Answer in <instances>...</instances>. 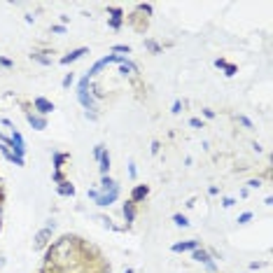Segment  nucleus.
Wrapping results in <instances>:
<instances>
[{
  "label": "nucleus",
  "instance_id": "1",
  "mask_svg": "<svg viewBox=\"0 0 273 273\" xmlns=\"http://www.w3.org/2000/svg\"><path fill=\"white\" fill-rule=\"evenodd\" d=\"M52 231H54V229H47V226H45V229H40V231L35 233V243H33L35 250H42V247H47L49 238H52Z\"/></svg>",
  "mask_w": 273,
  "mask_h": 273
},
{
  "label": "nucleus",
  "instance_id": "2",
  "mask_svg": "<svg viewBox=\"0 0 273 273\" xmlns=\"http://www.w3.org/2000/svg\"><path fill=\"white\" fill-rule=\"evenodd\" d=\"M26 119H28V124H31V126H33L35 131L47 129V119H45V117H40V115H33V112H28V115H26Z\"/></svg>",
  "mask_w": 273,
  "mask_h": 273
},
{
  "label": "nucleus",
  "instance_id": "3",
  "mask_svg": "<svg viewBox=\"0 0 273 273\" xmlns=\"http://www.w3.org/2000/svg\"><path fill=\"white\" fill-rule=\"evenodd\" d=\"M117 196H119V189H117V191H110V194H98V196H96V203L101 205V208H105V205H112V203H115Z\"/></svg>",
  "mask_w": 273,
  "mask_h": 273
},
{
  "label": "nucleus",
  "instance_id": "4",
  "mask_svg": "<svg viewBox=\"0 0 273 273\" xmlns=\"http://www.w3.org/2000/svg\"><path fill=\"white\" fill-rule=\"evenodd\" d=\"M84 54H89V49L87 47H80V49H75V52H70V54H66L61 59V63L63 66H68V63H73V61H77V59H82Z\"/></svg>",
  "mask_w": 273,
  "mask_h": 273
},
{
  "label": "nucleus",
  "instance_id": "5",
  "mask_svg": "<svg viewBox=\"0 0 273 273\" xmlns=\"http://www.w3.org/2000/svg\"><path fill=\"white\" fill-rule=\"evenodd\" d=\"M196 247H201V240H187V243H175L173 245V252H187V250H196Z\"/></svg>",
  "mask_w": 273,
  "mask_h": 273
},
{
  "label": "nucleus",
  "instance_id": "6",
  "mask_svg": "<svg viewBox=\"0 0 273 273\" xmlns=\"http://www.w3.org/2000/svg\"><path fill=\"white\" fill-rule=\"evenodd\" d=\"M77 101L82 103L84 110H96L94 108V96H91L89 91H77Z\"/></svg>",
  "mask_w": 273,
  "mask_h": 273
},
{
  "label": "nucleus",
  "instance_id": "7",
  "mask_svg": "<svg viewBox=\"0 0 273 273\" xmlns=\"http://www.w3.org/2000/svg\"><path fill=\"white\" fill-rule=\"evenodd\" d=\"M33 105L38 108V112H40V115H49V112L54 110V103H49L47 98H35Z\"/></svg>",
  "mask_w": 273,
  "mask_h": 273
},
{
  "label": "nucleus",
  "instance_id": "8",
  "mask_svg": "<svg viewBox=\"0 0 273 273\" xmlns=\"http://www.w3.org/2000/svg\"><path fill=\"white\" fill-rule=\"evenodd\" d=\"M191 259L198 261V264H208V261H212V257H210V252H208V250H203V247H196V250H194V254H191Z\"/></svg>",
  "mask_w": 273,
  "mask_h": 273
},
{
  "label": "nucleus",
  "instance_id": "9",
  "mask_svg": "<svg viewBox=\"0 0 273 273\" xmlns=\"http://www.w3.org/2000/svg\"><path fill=\"white\" fill-rule=\"evenodd\" d=\"M119 187H117V182L112 178H108V175H103V180H101V191L98 194H110V191H117Z\"/></svg>",
  "mask_w": 273,
  "mask_h": 273
},
{
  "label": "nucleus",
  "instance_id": "10",
  "mask_svg": "<svg viewBox=\"0 0 273 273\" xmlns=\"http://www.w3.org/2000/svg\"><path fill=\"white\" fill-rule=\"evenodd\" d=\"M147 194H150V189H147L145 184H138L136 189H133V194H131V203H138V201H143Z\"/></svg>",
  "mask_w": 273,
  "mask_h": 273
},
{
  "label": "nucleus",
  "instance_id": "11",
  "mask_svg": "<svg viewBox=\"0 0 273 273\" xmlns=\"http://www.w3.org/2000/svg\"><path fill=\"white\" fill-rule=\"evenodd\" d=\"M122 212H124V219H126V224H131L133 219H136V210H133V203H124V208H122Z\"/></svg>",
  "mask_w": 273,
  "mask_h": 273
},
{
  "label": "nucleus",
  "instance_id": "12",
  "mask_svg": "<svg viewBox=\"0 0 273 273\" xmlns=\"http://www.w3.org/2000/svg\"><path fill=\"white\" fill-rule=\"evenodd\" d=\"M98 161H101V173H103V175H108V171H110V152L108 150L103 152Z\"/></svg>",
  "mask_w": 273,
  "mask_h": 273
},
{
  "label": "nucleus",
  "instance_id": "13",
  "mask_svg": "<svg viewBox=\"0 0 273 273\" xmlns=\"http://www.w3.org/2000/svg\"><path fill=\"white\" fill-rule=\"evenodd\" d=\"M110 14H112V21H110V26H112V28H119V26H122V10H110Z\"/></svg>",
  "mask_w": 273,
  "mask_h": 273
},
{
  "label": "nucleus",
  "instance_id": "14",
  "mask_svg": "<svg viewBox=\"0 0 273 273\" xmlns=\"http://www.w3.org/2000/svg\"><path fill=\"white\" fill-rule=\"evenodd\" d=\"M59 194H61V196H73V194H75V187H73L70 182H61V187H59Z\"/></svg>",
  "mask_w": 273,
  "mask_h": 273
},
{
  "label": "nucleus",
  "instance_id": "15",
  "mask_svg": "<svg viewBox=\"0 0 273 273\" xmlns=\"http://www.w3.org/2000/svg\"><path fill=\"white\" fill-rule=\"evenodd\" d=\"M119 73H122V75H133V73H138V68L131 61H124L122 68H119Z\"/></svg>",
  "mask_w": 273,
  "mask_h": 273
},
{
  "label": "nucleus",
  "instance_id": "16",
  "mask_svg": "<svg viewBox=\"0 0 273 273\" xmlns=\"http://www.w3.org/2000/svg\"><path fill=\"white\" fill-rule=\"evenodd\" d=\"M31 59H33V61H38V63H42V66H49V63H52V59H49V56H42L40 52H33V54H31Z\"/></svg>",
  "mask_w": 273,
  "mask_h": 273
},
{
  "label": "nucleus",
  "instance_id": "17",
  "mask_svg": "<svg viewBox=\"0 0 273 273\" xmlns=\"http://www.w3.org/2000/svg\"><path fill=\"white\" fill-rule=\"evenodd\" d=\"M173 222H175L178 226H182V229H187V226H189V219L184 217V215H180V212H178V215H173Z\"/></svg>",
  "mask_w": 273,
  "mask_h": 273
},
{
  "label": "nucleus",
  "instance_id": "18",
  "mask_svg": "<svg viewBox=\"0 0 273 273\" xmlns=\"http://www.w3.org/2000/svg\"><path fill=\"white\" fill-rule=\"evenodd\" d=\"M96 219H98V222H101L103 226H108V229H115V224H112V219H110V217H103V215H96Z\"/></svg>",
  "mask_w": 273,
  "mask_h": 273
},
{
  "label": "nucleus",
  "instance_id": "19",
  "mask_svg": "<svg viewBox=\"0 0 273 273\" xmlns=\"http://www.w3.org/2000/svg\"><path fill=\"white\" fill-rule=\"evenodd\" d=\"M68 154H56V157H54V166H56V168H61V164H63V161H68Z\"/></svg>",
  "mask_w": 273,
  "mask_h": 273
},
{
  "label": "nucleus",
  "instance_id": "20",
  "mask_svg": "<svg viewBox=\"0 0 273 273\" xmlns=\"http://www.w3.org/2000/svg\"><path fill=\"white\" fill-rule=\"evenodd\" d=\"M145 47L150 49V52H154V54H157V52H159V45H157V42H154V40H145Z\"/></svg>",
  "mask_w": 273,
  "mask_h": 273
},
{
  "label": "nucleus",
  "instance_id": "21",
  "mask_svg": "<svg viewBox=\"0 0 273 273\" xmlns=\"http://www.w3.org/2000/svg\"><path fill=\"white\" fill-rule=\"evenodd\" d=\"M89 82H91V77H89V75H84L82 80H80V91H87V87H89Z\"/></svg>",
  "mask_w": 273,
  "mask_h": 273
},
{
  "label": "nucleus",
  "instance_id": "22",
  "mask_svg": "<svg viewBox=\"0 0 273 273\" xmlns=\"http://www.w3.org/2000/svg\"><path fill=\"white\" fill-rule=\"evenodd\" d=\"M250 219H252V212H243V215L238 217V224H247Z\"/></svg>",
  "mask_w": 273,
  "mask_h": 273
},
{
  "label": "nucleus",
  "instance_id": "23",
  "mask_svg": "<svg viewBox=\"0 0 273 273\" xmlns=\"http://www.w3.org/2000/svg\"><path fill=\"white\" fill-rule=\"evenodd\" d=\"M112 49H115V52H124V54H131V47H129V45H115Z\"/></svg>",
  "mask_w": 273,
  "mask_h": 273
},
{
  "label": "nucleus",
  "instance_id": "24",
  "mask_svg": "<svg viewBox=\"0 0 273 273\" xmlns=\"http://www.w3.org/2000/svg\"><path fill=\"white\" fill-rule=\"evenodd\" d=\"M73 82H75V75L70 73V75H66V80H63V89H68V87H70Z\"/></svg>",
  "mask_w": 273,
  "mask_h": 273
},
{
  "label": "nucleus",
  "instance_id": "25",
  "mask_svg": "<svg viewBox=\"0 0 273 273\" xmlns=\"http://www.w3.org/2000/svg\"><path fill=\"white\" fill-rule=\"evenodd\" d=\"M84 117H87V119H91V122H96V119H98V112H96V110H87V112H84Z\"/></svg>",
  "mask_w": 273,
  "mask_h": 273
},
{
  "label": "nucleus",
  "instance_id": "26",
  "mask_svg": "<svg viewBox=\"0 0 273 273\" xmlns=\"http://www.w3.org/2000/svg\"><path fill=\"white\" fill-rule=\"evenodd\" d=\"M224 70H226V73H224L226 77H233V75H236V66H224Z\"/></svg>",
  "mask_w": 273,
  "mask_h": 273
},
{
  "label": "nucleus",
  "instance_id": "27",
  "mask_svg": "<svg viewBox=\"0 0 273 273\" xmlns=\"http://www.w3.org/2000/svg\"><path fill=\"white\" fill-rule=\"evenodd\" d=\"M238 122L243 124V126H247V129H252V122H250L247 117H243V115H240V117H238Z\"/></svg>",
  "mask_w": 273,
  "mask_h": 273
},
{
  "label": "nucleus",
  "instance_id": "28",
  "mask_svg": "<svg viewBox=\"0 0 273 273\" xmlns=\"http://www.w3.org/2000/svg\"><path fill=\"white\" fill-rule=\"evenodd\" d=\"M189 124L194 129H203V122H201V119H189Z\"/></svg>",
  "mask_w": 273,
  "mask_h": 273
},
{
  "label": "nucleus",
  "instance_id": "29",
  "mask_svg": "<svg viewBox=\"0 0 273 273\" xmlns=\"http://www.w3.org/2000/svg\"><path fill=\"white\" fill-rule=\"evenodd\" d=\"M247 184H250L252 189H259V187H261V180H259V178H257V180H250V182H247Z\"/></svg>",
  "mask_w": 273,
  "mask_h": 273
},
{
  "label": "nucleus",
  "instance_id": "30",
  "mask_svg": "<svg viewBox=\"0 0 273 273\" xmlns=\"http://www.w3.org/2000/svg\"><path fill=\"white\" fill-rule=\"evenodd\" d=\"M52 33L63 35V33H66V26H52Z\"/></svg>",
  "mask_w": 273,
  "mask_h": 273
},
{
  "label": "nucleus",
  "instance_id": "31",
  "mask_svg": "<svg viewBox=\"0 0 273 273\" xmlns=\"http://www.w3.org/2000/svg\"><path fill=\"white\" fill-rule=\"evenodd\" d=\"M129 175L131 178H136V164H133V161L129 164Z\"/></svg>",
  "mask_w": 273,
  "mask_h": 273
},
{
  "label": "nucleus",
  "instance_id": "32",
  "mask_svg": "<svg viewBox=\"0 0 273 273\" xmlns=\"http://www.w3.org/2000/svg\"><path fill=\"white\" fill-rule=\"evenodd\" d=\"M205 268H208V271H217V264H215V261H208V264H205Z\"/></svg>",
  "mask_w": 273,
  "mask_h": 273
},
{
  "label": "nucleus",
  "instance_id": "33",
  "mask_svg": "<svg viewBox=\"0 0 273 273\" xmlns=\"http://www.w3.org/2000/svg\"><path fill=\"white\" fill-rule=\"evenodd\" d=\"M233 203H236V201H233V198H224V201H222V205H224V208H231Z\"/></svg>",
  "mask_w": 273,
  "mask_h": 273
},
{
  "label": "nucleus",
  "instance_id": "34",
  "mask_svg": "<svg viewBox=\"0 0 273 273\" xmlns=\"http://www.w3.org/2000/svg\"><path fill=\"white\" fill-rule=\"evenodd\" d=\"M0 66H5V68H12V61H10V59H0Z\"/></svg>",
  "mask_w": 273,
  "mask_h": 273
},
{
  "label": "nucleus",
  "instance_id": "35",
  "mask_svg": "<svg viewBox=\"0 0 273 273\" xmlns=\"http://www.w3.org/2000/svg\"><path fill=\"white\" fill-rule=\"evenodd\" d=\"M87 196L94 198V201H96V196H98V189H89V191H87Z\"/></svg>",
  "mask_w": 273,
  "mask_h": 273
},
{
  "label": "nucleus",
  "instance_id": "36",
  "mask_svg": "<svg viewBox=\"0 0 273 273\" xmlns=\"http://www.w3.org/2000/svg\"><path fill=\"white\" fill-rule=\"evenodd\" d=\"M203 115H205V117H208V119H212V117H215V112H212V110H210V108H205V110H203Z\"/></svg>",
  "mask_w": 273,
  "mask_h": 273
},
{
  "label": "nucleus",
  "instance_id": "37",
  "mask_svg": "<svg viewBox=\"0 0 273 273\" xmlns=\"http://www.w3.org/2000/svg\"><path fill=\"white\" fill-rule=\"evenodd\" d=\"M138 10H143V12L152 14V7H150V5H138Z\"/></svg>",
  "mask_w": 273,
  "mask_h": 273
},
{
  "label": "nucleus",
  "instance_id": "38",
  "mask_svg": "<svg viewBox=\"0 0 273 273\" xmlns=\"http://www.w3.org/2000/svg\"><path fill=\"white\" fill-rule=\"evenodd\" d=\"M178 112H180V101H175L173 103V115H178Z\"/></svg>",
  "mask_w": 273,
  "mask_h": 273
},
{
  "label": "nucleus",
  "instance_id": "39",
  "mask_svg": "<svg viewBox=\"0 0 273 273\" xmlns=\"http://www.w3.org/2000/svg\"><path fill=\"white\" fill-rule=\"evenodd\" d=\"M159 147H161V145H159L157 140H154V143H152V154H157V152H159Z\"/></svg>",
  "mask_w": 273,
  "mask_h": 273
},
{
  "label": "nucleus",
  "instance_id": "40",
  "mask_svg": "<svg viewBox=\"0 0 273 273\" xmlns=\"http://www.w3.org/2000/svg\"><path fill=\"white\" fill-rule=\"evenodd\" d=\"M215 66H217V68H224L226 61H224V59H217V61H215Z\"/></svg>",
  "mask_w": 273,
  "mask_h": 273
},
{
  "label": "nucleus",
  "instance_id": "41",
  "mask_svg": "<svg viewBox=\"0 0 273 273\" xmlns=\"http://www.w3.org/2000/svg\"><path fill=\"white\" fill-rule=\"evenodd\" d=\"M54 180H56V182H63V175H61L59 171H56V173H54Z\"/></svg>",
  "mask_w": 273,
  "mask_h": 273
},
{
  "label": "nucleus",
  "instance_id": "42",
  "mask_svg": "<svg viewBox=\"0 0 273 273\" xmlns=\"http://www.w3.org/2000/svg\"><path fill=\"white\" fill-rule=\"evenodd\" d=\"M126 273H133V268H126Z\"/></svg>",
  "mask_w": 273,
  "mask_h": 273
}]
</instances>
